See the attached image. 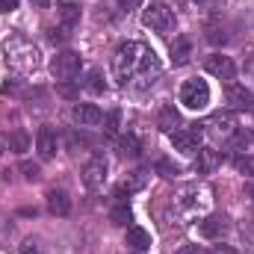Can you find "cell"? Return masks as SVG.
<instances>
[{
  "label": "cell",
  "instance_id": "37",
  "mask_svg": "<svg viewBox=\"0 0 254 254\" xmlns=\"http://www.w3.org/2000/svg\"><path fill=\"white\" fill-rule=\"evenodd\" d=\"M136 6H139V0H122V9H125V12L136 9Z\"/></svg>",
  "mask_w": 254,
  "mask_h": 254
},
{
  "label": "cell",
  "instance_id": "35",
  "mask_svg": "<svg viewBox=\"0 0 254 254\" xmlns=\"http://www.w3.org/2000/svg\"><path fill=\"white\" fill-rule=\"evenodd\" d=\"M210 254H237V249H234V246H213Z\"/></svg>",
  "mask_w": 254,
  "mask_h": 254
},
{
  "label": "cell",
  "instance_id": "26",
  "mask_svg": "<svg viewBox=\"0 0 254 254\" xmlns=\"http://www.w3.org/2000/svg\"><path fill=\"white\" fill-rule=\"evenodd\" d=\"M9 148H12V151H27V148H30V139H27V133L15 130V133L9 136Z\"/></svg>",
  "mask_w": 254,
  "mask_h": 254
},
{
  "label": "cell",
  "instance_id": "8",
  "mask_svg": "<svg viewBox=\"0 0 254 254\" xmlns=\"http://www.w3.org/2000/svg\"><path fill=\"white\" fill-rule=\"evenodd\" d=\"M225 101H228L231 110H249L252 113V107H254V95L246 86H240V83H228L225 86Z\"/></svg>",
  "mask_w": 254,
  "mask_h": 254
},
{
  "label": "cell",
  "instance_id": "19",
  "mask_svg": "<svg viewBox=\"0 0 254 254\" xmlns=\"http://www.w3.org/2000/svg\"><path fill=\"white\" fill-rule=\"evenodd\" d=\"M184 210H198V207H204L207 204V192L201 190H195V187H190V190H184L181 192V201H178Z\"/></svg>",
  "mask_w": 254,
  "mask_h": 254
},
{
  "label": "cell",
  "instance_id": "3",
  "mask_svg": "<svg viewBox=\"0 0 254 254\" xmlns=\"http://www.w3.org/2000/svg\"><path fill=\"white\" fill-rule=\"evenodd\" d=\"M142 24L154 33H169L175 27V12L166 0H151L145 9H142Z\"/></svg>",
  "mask_w": 254,
  "mask_h": 254
},
{
  "label": "cell",
  "instance_id": "21",
  "mask_svg": "<svg viewBox=\"0 0 254 254\" xmlns=\"http://www.w3.org/2000/svg\"><path fill=\"white\" fill-rule=\"evenodd\" d=\"M110 219H113V225H122V228H125L127 222H133L130 204H127V201H116V207L110 210Z\"/></svg>",
  "mask_w": 254,
  "mask_h": 254
},
{
  "label": "cell",
  "instance_id": "39",
  "mask_svg": "<svg viewBox=\"0 0 254 254\" xmlns=\"http://www.w3.org/2000/svg\"><path fill=\"white\" fill-rule=\"evenodd\" d=\"M246 71H252V74H254V57L249 60V63H246Z\"/></svg>",
  "mask_w": 254,
  "mask_h": 254
},
{
  "label": "cell",
  "instance_id": "20",
  "mask_svg": "<svg viewBox=\"0 0 254 254\" xmlns=\"http://www.w3.org/2000/svg\"><path fill=\"white\" fill-rule=\"evenodd\" d=\"M157 125H160V130H163V133H172L175 127L181 125V116H178V110H175L172 104H166V107L160 110V119H157Z\"/></svg>",
  "mask_w": 254,
  "mask_h": 254
},
{
  "label": "cell",
  "instance_id": "31",
  "mask_svg": "<svg viewBox=\"0 0 254 254\" xmlns=\"http://www.w3.org/2000/svg\"><path fill=\"white\" fill-rule=\"evenodd\" d=\"M157 172H163V178H175V175H178V169H175V166H169L166 160H160V163H157Z\"/></svg>",
  "mask_w": 254,
  "mask_h": 254
},
{
  "label": "cell",
  "instance_id": "6",
  "mask_svg": "<svg viewBox=\"0 0 254 254\" xmlns=\"http://www.w3.org/2000/svg\"><path fill=\"white\" fill-rule=\"evenodd\" d=\"M80 54H74V51H63V54H57L54 57V63H51V74L57 77V80H74L77 74H80Z\"/></svg>",
  "mask_w": 254,
  "mask_h": 254
},
{
  "label": "cell",
  "instance_id": "34",
  "mask_svg": "<svg viewBox=\"0 0 254 254\" xmlns=\"http://www.w3.org/2000/svg\"><path fill=\"white\" fill-rule=\"evenodd\" d=\"M18 254H39V246H36L33 240H27V243L21 246V252H18Z\"/></svg>",
  "mask_w": 254,
  "mask_h": 254
},
{
  "label": "cell",
  "instance_id": "5",
  "mask_svg": "<svg viewBox=\"0 0 254 254\" xmlns=\"http://www.w3.org/2000/svg\"><path fill=\"white\" fill-rule=\"evenodd\" d=\"M172 136V145L181 151V154H195L201 148V139H204V125H190V127H178L169 133Z\"/></svg>",
  "mask_w": 254,
  "mask_h": 254
},
{
  "label": "cell",
  "instance_id": "30",
  "mask_svg": "<svg viewBox=\"0 0 254 254\" xmlns=\"http://www.w3.org/2000/svg\"><path fill=\"white\" fill-rule=\"evenodd\" d=\"M65 36H68V33H65L63 27H60V30H57V27H51V30H48V39H51L54 45H60V42H65Z\"/></svg>",
  "mask_w": 254,
  "mask_h": 254
},
{
  "label": "cell",
  "instance_id": "17",
  "mask_svg": "<svg viewBox=\"0 0 254 254\" xmlns=\"http://www.w3.org/2000/svg\"><path fill=\"white\" fill-rule=\"evenodd\" d=\"M48 210H51L54 216H68V213H71V198H68V192H63V190L48 192Z\"/></svg>",
  "mask_w": 254,
  "mask_h": 254
},
{
  "label": "cell",
  "instance_id": "10",
  "mask_svg": "<svg viewBox=\"0 0 254 254\" xmlns=\"http://www.w3.org/2000/svg\"><path fill=\"white\" fill-rule=\"evenodd\" d=\"M210 133L213 136H222V139H231L234 133H237V119H234V113H213L210 116Z\"/></svg>",
  "mask_w": 254,
  "mask_h": 254
},
{
  "label": "cell",
  "instance_id": "23",
  "mask_svg": "<svg viewBox=\"0 0 254 254\" xmlns=\"http://www.w3.org/2000/svg\"><path fill=\"white\" fill-rule=\"evenodd\" d=\"M86 89H89V92H95V95H101V92L107 89V83H104V74H101L98 68H92V71L86 74Z\"/></svg>",
  "mask_w": 254,
  "mask_h": 254
},
{
  "label": "cell",
  "instance_id": "22",
  "mask_svg": "<svg viewBox=\"0 0 254 254\" xmlns=\"http://www.w3.org/2000/svg\"><path fill=\"white\" fill-rule=\"evenodd\" d=\"M119 148H122V157H130V160H136V157L142 154V145H139V139H136L133 133H127V136H122Z\"/></svg>",
  "mask_w": 254,
  "mask_h": 254
},
{
  "label": "cell",
  "instance_id": "2",
  "mask_svg": "<svg viewBox=\"0 0 254 254\" xmlns=\"http://www.w3.org/2000/svg\"><path fill=\"white\" fill-rule=\"evenodd\" d=\"M6 60L15 65L18 71H24V74L36 71V68L42 65L36 45H33V42H27V39H21V36H12V39L6 42Z\"/></svg>",
  "mask_w": 254,
  "mask_h": 254
},
{
  "label": "cell",
  "instance_id": "18",
  "mask_svg": "<svg viewBox=\"0 0 254 254\" xmlns=\"http://www.w3.org/2000/svg\"><path fill=\"white\" fill-rule=\"evenodd\" d=\"M192 60V42L187 36H178L172 42V65H187Z\"/></svg>",
  "mask_w": 254,
  "mask_h": 254
},
{
  "label": "cell",
  "instance_id": "12",
  "mask_svg": "<svg viewBox=\"0 0 254 254\" xmlns=\"http://www.w3.org/2000/svg\"><path fill=\"white\" fill-rule=\"evenodd\" d=\"M225 231H228V219L225 216H207V219L198 222V234L204 240H219V237H225Z\"/></svg>",
  "mask_w": 254,
  "mask_h": 254
},
{
  "label": "cell",
  "instance_id": "14",
  "mask_svg": "<svg viewBox=\"0 0 254 254\" xmlns=\"http://www.w3.org/2000/svg\"><path fill=\"white\" fill-rule=\"evenodd\" d=\"M195 154H198V157H195V172H198V175H210V172H216L219 163H222V154L213 151V148H198Z\"/></svg>",
  "mask_w": 254,
  "mask_h": 254
},
{
  "label": "cell",
  "instance_id": "1",
  "mask_svg": "<svg viewBox=\"0 0 254 254\" xmlns=\"http://www.w3.org/2000/svg\"><path fill=\"white\" fill-rule=\"evenodd\" d=\"M113 74L122 86H148L154 83V77H160V60L157 54L142 45V42H125L119 45L116 57H113Z\"/></svg>",
  "mask_w": 254,
  "mask_h": 254
},
{
  "label": "cell",
  "instance_id": "24",
  "mask_svg": "<svg viewBox=\"0 0 254 254\" xmlns=\"http://www.w3.org/2000/svg\"><path fill=\"white\" fill-rule=\"evenodd\" d=\"M252 142H254V136L249 130H237V133L231 136V151H249Z\"/></svg>",
  "mask_w": 254,
  "mask_h": 254
},
{
  "label": "cell",
  "instance_id": "13",
  "mask_svg": "<svg viewBox=\"0 0 254 254\" xmlns=\"http://www.w3.org/2000/svg\"><path fill=\"white\" fill-rule=\"evenodd\" d=\"M36 151H39L42 160H54L57 157V133L51 127H42L36 133Z\"/></svg>",
  "mask_w": 254,
  "mask_h": 254
},
{
  "label": "cell",
  "instance_id": "33",
  "mask_svg": "<svg viewBox=\"0 0 254 254\" xmlns=\"http://www.w3.org/2000/svg\"><path fill=\"white\" fill-rule=\"evenodd\" d=\"M21 0H0V12H15Z\"/></svg>",
  "mask_w": 254,
  "mask_h": 254
},
{
  "label": "cell",
  "instance_id": "7",
  "mask_svg": "<svg viewBox=\"0 0 254 254\" xmlns=\"http://www.w3.org/2000/svg\"><path fill=\"white\" fill-rule=\"evenodd\" d=\"M107 157H101V154H95L86 166H83V184L89 187V190H101L104 184H107Z\"/></svg>",
  "mask_w": 254,
  "mask_h": 254
},
{
  "label": "cell",
  "instance_id": "41",
  "mask_svg": "<svg viewBox=\"0 0 254 254\" xmlns=\"http://www.w3.org/2000/svg\"><path fill=\"white\" fill-rule=\"evenodd\" d=\"M192 3H204V0H192Z\"/></svg>",
  "mask_w": 254,
  "mask_h": 254
},
{
  "label": "cell",
  "instance_id": "38",
  "mask_svg": "<svg viewBox=\"0 0 254 254\" xmlns=\"http://www.w3.org/2000/svg\"><path fill=\"white\" fill-rule=\"evenodd\" d=\"M30 3H33L36 9H48V6H51V0H30Z\"/></svg>",
  "mask_w": 254,
  "mask_h": 254
},
{
  "label": "cell",
  "instance_id": "4",
  "mask_svg": "<svg viewBox=\"0 0 254 254\" xmlns=\"http://www.w3.org/2000/svg\"><path fill=\"white\" fill-rule=\"evenodd\" d=\"M181 104L187 110H207V104H210V86L204 80H198V77L187 80L181 86Z\"/></svg>",
  "mask_w": 254,
  "mask_h": 254
},
{
  "label": "cell",
  "instance_id": "29",
  "mask_svg": "<svg viewBox=\"0 0 254 254\" xmlns=\"http://www.w3.org/2000/svg\"><path fill=\"white\" fill-rule=\"evenodd\" d=\"M21 172H24L27 181H39V166H33V163H21Z\"/></svg>",
  "mask_w": 254,
  "mask_h": 254
},
{
  "label": "cell",
  "instance_id": "32",
  "mask_svg": "<svg viewBox=\"0 0 254 254\" xmlns=\"http://www.w3.org/2000/svg\"><path fill=\"white\" fill-rule=\"evenodd\" d=\"M207 39H210V42H213V45H219V42H222V45H225V42H228V36H225V33H222V30H210V33H207Z\"/></svg>",
  "mask_w": 254,
  "mask_h": 254
},
{
  "label": "cell",
  "instance_id": "28",
  "mask_svg": "<svg viewBox=\"0 0 254 254\" xmlns=\"http://www.w3.org/2000/svg\"><path fill=\"white\" fill-rule=\"evenodd\" d=\"M57 92H60V95H63V98H77V95H80V92H77V86H74V83H71V80H63V83H60V89H57Z\"/></svg>",
  "mask_w": 254,
  "mask_h": 254
},
{
  "label": "cell",
  "instance_id": "27",
  "mask_svg": "<svg viewBox=\"0 0 254 254\" xmlns=\"http://www.w3.org/2000/svg\"><path fill=\"white\" fill-rule=\"evenodd\" d=\"M234 166H237V172H243V175H254V157H237L234 160Z\"/></svg>",
  "mask_w": 254,
  "mask_h": 254
},
{
  "label": "cell",
  "instance_id": "42",
  "mask_svg": "<svg viewBox=\"0 0 254 254\" xmlns=\"http://www.w3.org/2000/svg\"><path fill=\"white\" fill-rule=\"evenodd\" d=\"M0 154H3V145H0Z\"/></svg>",
  "mask_w": 254,
  "mask_h": 254
},
{
  "label": "cell",
  "instance_id": "40",
  "mask_svg": "<svg viewBox=\"0 0 254 254\" xmlns=\"http://www.w3.org/2000/svg\"><path fill=\"white\" fill-rule=\"evenodd\" d=\"M246 192L252 195V201H254V184H249V187H246Z\"/></svg>",
  "mask_w": 254,
  "mask_h": 254
},
{
  "label": "cell",
  "instance_id": "15",
  "mask_svg": "<svg viewBox=\"0 0 254 254\" xmlns=\"http://www.w3.org/2000/svg\"><path fill=\"white\" fill-rule=\"evenodd\" d=\"M74 122L80 127H98L104 122V113H101L95 104H77V107H74Z\"/></svg>",
  "mask_w": 254,
  "mask_h": 254
},
{
  "label": "cell",
  "instance_id": "11",
  "mask_svg": "<svg viewBox=\"0 0 254 254\" xmlns=\"http://www.w3.org/2000/svg\"><path fill=\"white\" fill-rule=\"evenodd\" d=\"M57 12H60V21H63L65 33H71L80 24V3L77 0H57Z\"/></svg>",
  "mask_w": 254,
  "mask_h": 254
},
{
  "label": "cell",
  "instance_id": "9",
  "mask_svg": "<svg viewBox=\"0 0 254 254\" xmlns=\"http://www.w3.org/2000/svg\"><path fill=\"white\" fill-rule=\"evenodd\" d=\"M204 68H207L213 77H219V80H234V77H237V65H234L231 57H225V54H213V57H207Z\"/></svg>",
  "mask_w": 254,
  "mask_h": 254
},
{
  "label": "cell",
  "instance_id": "16",
  "mask_svg": "<svg viewBox=\"0 0 254 254\" xmlns=\"http://www.w3.org/2000/svg\"><path fill=\"white\" fill-rule=\"evenodd\" d=\"M127 249L133 254H145L148 249H151V234L145 231V228H136V225H130L127 228Z\"/></svg>",
  "mask_w": 254,
  "mask_h": 254
},
{
  "label": "cell",
  "instance_id": "36",
  "mask_svg": "<svg viewBox=\"0 0 254 254\" xmlns=\"http://www.w3.org/2000/svg\"><path fill=\"white\" fill-rule=\"evenodd\" d=\"M178 254H204V252H201L198 246H184V249H181Z\"/></svg>",
  "mask_w": 254,
  "mask_h": 254
},
{
  "label": "cell",
  "instance_id": "25",
  "mask_svg": "<svg viewBox=\"0 0 254 254\" xmlns=\"http://www.w3.org/2000/svg\"><path fill=\"white\" fill-rule=\"evenodd\" d=\"M119 125H122V113H119V110L107 113V119H104V130H107L110 136H116V133H119Z\"/></svg>",
  "mask_w": 254,
  "mask_h": 254
}]
</instances>
